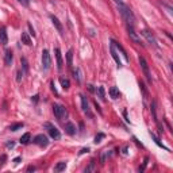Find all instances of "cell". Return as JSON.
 <instances>
[{"mask_svg": "<svg viewBox=\"0 0 173 173\" xmlns=\"http://www.w3.org/2000/svg\"><path fill=\"white\" fill-rule=\"evenodd\" d=\"M0 43L1 45H7L8 43V35H7V29L4 26L0 27Z\"/></svg>", "mask_w": 173, "mask_h": 173, "instance_id": "obj_11", "label": "cell"}, {"mask_svg": "<svg viewBox=\"0 0 173 173\" xmlns=\"http://www.w3.org/2000/svg\"><path fill=\"white\" fill-rule=\"evenodd\" d=\"M19 141H21L22 145H27V143H30V141H31V134H30V132H26V134H23Z\"/></svg>", "mask_w": 173, "mask_h": 173, "instance_id": "obj_18", "label": "cell"}, {"mask_svg": "<svg viewBox=\"0 0 173 173\" xmlns=\"http://www.w3.org/2000/svg\"><path fill=\"white\" fill-rule=\"evenodd\" d=\"M65 131H66V134H69V135H75V134H76V126H75L72 122L65 123Z\"/></svg>", "mask_w": 173, "mask_h": 173, "instance_id": "obj_14", "label": "cell"}, {"mask_svg": "<svg viewBox=\"0 0 173 173\" xmlns=\"http://www.w3.org/2000/svg\"><path fill=\"white\" fill-rule=\"evenodd\" d=\"M150 137H152L153 139H154V142L157 143L158 146H160V148H162V149H165V150H168V148H165V146H164L162 143H161V141H160V138H157L156 135H154V134H153V132H150Z\"/></svg>", "mask_w": 173, "mask_h": 173, "instance_id": "obj_25", "label": "cell"}, {"mask_svg": "<svg viewBox=\"0 0 173 173\" xmlns=\"http://www.w3.org/2000/svg\"><path fill=\"white\" fill-rule=\"evenodd\" d=\"M110 96L112 99H119L120 97V92H119V89H118L116 86H111L110 88Z\"/></svg>", "mask_w": 173, "mask_h": 173, "instance_id": "obj_17", "label": "cell"}, {"mask_svg": "<svg viewBox=\"0 0 173 173\" xmlns=\"http://www.w3.org/2000/svg\"><path fill=\"white\" fill-rule=\"evenodd\" d=\"M33 142L35 143V145H38V146H41V148H46V146L49 145V139H47V137L43 135V134H38V135L34 137Z\"/></svg>", "mask_w": 173, "mask_h": 173, "instance_id": "obj_5", "label": "cell"}, {"mask_svg": "<svg viewBox=\"0 0 173 173\" xmlns=\"http://www.w3.org/2000/svg\"><path fill=\"white\" fill-rule=\"evenodd\" d=\"M139 65H141V68H142L143 75H145V77H146V80H148L149 83H152V75H150V69H149L148 62H146V60H145L143 57H139Z\"/></svg>", "mask_w": 173, "mask_h": 173, "instance_id": "obj_4", "label": "cell"}, {"mask_svg": "<svg viewBox=\"0 0 173 173\" xmlns=\"http://www.w3.org/2000/svg\"><path fill=\"white\" fill-rule=\"evenodd\" d=\"M21 39H22V42H23L25 45H27V46H31V45H33V41H31V38L29 37V34H27V33H22Z\"/></svg>", "mask_w": 173, "mask_h": 173, "instance_id": "obj_16", "label": "cell"}, {"mask_svg": "<svg viewBox=\"0 0 173 173\" xmlns=\"http://www.w3.org/2000/svg\"><path fill=\"white\" fill-rule=\"evenodd\" d=\"M53 112H54V116L58 119V120H62L64 118L68 116V111L66 108L61 104H53Z\"/></svg>", "mask_w": 173, "mask_h": 173, "instance_id": "obj_2", "label": "cell"}, {"mask_svg": "<svg viewBox=\"0 0 173 173\" xmlns=\"http://www.w3.org/2000/svg\"><path fill=\"white\" fill-rule=\"evenodd\" d=\"M21 62H22V68H23V72H25V73H27V72H29V62H27V60H26L25 57H22V58H21Z\"/></svg>", "mask_w": 173, "mask_h": 173, "instance_id": "obj_23", "label": "cell"}, {"mask_svg": "<svg viewBox=\"0 0 173 173\" xmlns=\"http://www.w3.org/2000/svg\"><path fill=\"white\" fill-rule=\"evenodd\" d=\"M27 170H29V172H34V170H35V166H29Z\"/></svg>", "mask_w": 173, "mask_h": 173, "instance_id": "obj_38", "label": "cell"}, {"mask_svg": "<svg viewBox=\"0 0 173 173\" xmlns=\"http://www.w3.org/2000/svg\"><path fill=\"white\" fill-rule=\"evenodd\" d=\"M23 75H25V72H22L21 69H18V72H16V81L21 83V81H22V77H23Z\"/></svg>", "mask_w": 173, "mask_h": 173, "instance_id": "obj_28", "label": "cell"}, {"mask_svg": "<svg viewBox=\"0 0 173 173\" xmlns=\"http://www.w3.org/2000/svg\"><path fill=\"white\" fill-rule=\"evenodd\" d=\"M104 137H106V135H104L103 132H100V134H97L96 137H95V143H100V142H102V139H103Z\"/></svg>", "mask_w": 173, "mask_h": 173, "instance_id": "obj_29", "label": "cell"}, {"mask_svg": "<svg viewBox=\"0 0 173 173\" xmlns=\"http://www.w3.org/2000/svg\"><path fill=\"white\" fill-rule=\"evenodd\" d=\"M60 83H61V86L64 88V89H69L71 83H69V80H68V79H64V77H61V79H60Z\"/></svg>", "mask_w": 173, "mask_h": 173, "instance_id": "obj_21", "label": "cell"}, {"mask_svg": "<svg viewBox=\"0 0 173 173\" xmlns=\"http://www.w3.org/2000/svg\"><path fill=\"white\" fill-rule=\"evenodd\" d=\"M88 88H89V91L93 92V85H88Z\"/></svg>", "mask_w": 173, "mask_h": 173, "instance_id": "obj_39", "label": "cell"}, {"mask_svg": "<svg viewBox=\"0 0 173 173\" xmlns=\"http://www.w3.org/2000/svg\"><path fill=\"white\" fill-rule=\"evenodd\" d=\"M95 168H96V162H95V161L92 160L91 162H89V165H88V166H86V168H85V173L93 172V170H95Z\"/></svg>", "mask_w": 173, "mask_h": 173, "instance_id": "obj_22", "label": "cell"}, {"mask_svg": "<svg viewBox=\"0 0 173 173\" xmlns=\"http://www.w3.org/2000/svg\"><path fill=\"white\" fill-rule=\"evenodd\" d=\"M46 127L49 128V135H50L53 139H60L61 138V134H60V130L57 127H54V126H51L50 123H46L45 124Z\"/></svg>", "mask_w": 173, "mask_h": 173, "instance_id": "obj_8", "label": "cell"}, {"mask_svg": "<svg viewBox=\"0 0 173 173\" xmlns=\"http://www.w3.org/2000/svg\"><path fill=\"white\" fill-rule=\"evenodd\" d=\"M110 51H111V56H112V58H114V61H115V62L118 64V66H122L120 58H119V56H118L116 50H115V46L112 45V42H111V45H110Z\"/></svg>", "mask_w": 173, "mask_h": 173, "instance_id": "obj_12", "label": "cell"}, {"mask_svg": "<svg viewBox=\"0 0 173 173\" xmlns=\"http://www.w3.org/2000/svg\"><path fill=\"white\" fill-rule=\"evenodd\" d=\"M118 8H119V12H120L122 18L126 21L127 26H135V16H134L132 11L128 8L127 5L120 4V5H118Z\"/></svg>", "mask_w": 173, "mask_h": 173, "instance_id": "obj_1", "label": "cell"}, {"mask_svg": "<svg viewBox=\"0 0 173 173\" xmlns=\"http://www.w3.org/2000/svg\"><path fill=\"white\" fill-rule=\"evenodd\" d=\"M50 18H51V22H53V25H54V27H56L57 30H58V31H60V33L62 34V33H64V29H62L61 22L58 21V19H57L56 16H50Z\"/></svg>", "mask_w": 173, "mask_h": 173, "instance_id": "obj_15", "label": "cell"}, {"mask_svg": "<svg viewBox=\"0 0 173 173\" xmlns=\"http://www.w3.org/2000/svg\"><path fill=\"white\" fill-rule=\"evenodd\" d=\"M38 99H39V96H38V95H35V96H33V97H31V100H33L34 103L38 102Z\"/></svg>", "mask_w": 173, "mask_h": 173, "instance_id": "obj_34", "label": "cell"}, {"mask_svg": "<svg viewBox=\"0 0 173 173\" xmlns=\"http://www.w3.org/2000/svg\"><path fill=\"white\" fill-rule=\"evenodd\" d=\"M21 161H22V158H21V157H16V158H14V162H15V164H19V162H21Z\"/></svg>", "mask_w": 173, "mask_h": 173, "instance_id": "obj_36", "label": "cell"}, {"mask_svg": "<svg viewBox=\"0 0 173 173\" xmlns=\"http://www.w3.org/2000/svg\"><path fill=\"white\" fill-rule=\"evenodd\" d=\"M51 66V57L49 50H42V68L43 71H49Z\"/></svg>", "mask_w": 173, "mask_h": 173, "instance_id": "obj_3", "label": "cell"}, {"mask_svg": "<svg viewBox=\"0 0 173 173\" xmlns=\"http://www.w3.org/2000/svg\"><path fill=\"white\" fill-rule=\"evenodd\" d=\"M97 93H99V97L100 99H106V92H104V86H97Z\"/></svg>", "mask_w": 173, "mask_h": 173, "instance_id": "obj_27", "label": "cell"}, {"mask_svg": "<svg viewBox=\"0 0 173 173\" xmlns=\"http://www.w3.org/2000/svg\"><path fill=\"white\" fill-rule=\"evenodd\" d=\"M127 31H128L130 38H131V41L134 42V43H137V45H141V43H142L141 39H139V37H138V34H137V31L134 30V26H127Z\"/></svg>", "mask_w": 173, "mask_h": 173, "instance_id": "obj_7", "label": "cell"}, {"mask_svg": "<svg viewBox=\"0 0 173 173\" xmlns=\"http://www.w3.org/2000/svg\"><path fill=\"white\" fill-rule=\"evenodd\" d=\"M141 34H142V35L146 38V41H148L150 45H153L154 47H157V41H156L154 35H153L150 31H149V30H142V31H141Z\"/></svg>", "mask_w": 173, "mask_h": 173, "instance_id": "obj_9", "label": "cell"}, {"mask_svg": "<svg viewBox=\"0 0 173 173\" xmlns=\"http://www.w3.org/2000/svg\"><path fill=\"white\" fill-rule=\"evenodd\" d=\"M66 60H68V66L72 68V60H73V51L69 50L66 53Z\"/></svg>", "mask_w": 173, "mask_h": 173, "instance_id": "obj_26", "label": "cell"}, {"mask_svg": "<svg viewBox=\"0 0 173 173\" xmlns=\"http://www.w3.org/2000/svg\"><path fill=\"white\" fill-rule=\"evenodd\" d=\"M22 5H25V7H29L30 5V0H18Z\"/></svg>", "mask_w": 173, "mask_h": 173, "instance_id": "obj_32", "label": "cell"}, {"mask_svg": "<svg viewBox=\"0 0 173 173\" xmlns=\"http://www.w3.org/2000/svg\"><path fill=\"white\" fill-rule=\"evenodd\" d=\"M65 168H66V162L61 161V162H58L54 166V172H62V170H65Z\"/></svg>", "mask_w": 173, "mask_h": 173, "instance_id": "obj_20", "label": "cell"}, {"mask_svg": "<svg viewBox=\"0 0 173 173\" xmlns=\"http://www.w3.org/2000/svg\"><path fill=\"white\" fill-rule=\"evenodd\" d=\"M23 126H25L23 123H15V124H11L8 128H10L11 131H18V130H21Z\"/></svg>", "mask_w": 173, "mask_h": 173, "instance_id": "obj_24", "label": "cell"}, {"mask_svg": "<svg viewBox=\"0 0 173 173\" xmlns=\"http://www.w3.org/2000/svg\"><path fill=\"white\" fill-rule=\"evenodd\" d=\"M152 112H153V116H154V120L157 122V115H156V102H152Z\"/></svg>", "mask_w": 173, "mask_h": 173, "instance_id": "obj_31", "label": "cell"}, {"mask_svg": "<svg viewBox=\"0 0 173 173\" xmlns=\"http://www.w3.org/2000/svg\"><path fill=\"white\" fill-rule=\"evenodd\" d=\"M80 97H81V108H83V111H84V114H86L88 118H93V114L91 112V108H89V104H88L86 97L84 95H80Z\"/></svg>", "mask_w": 173, "mask_h": 173, "instance_id": "obj_6", "label": "cell"}, {"mask_svg": "<svg viewBox=\"0 0 173 173\" xmlns=\"http://www.w3.org/2000/svg\"><path fill=\"white\" fill-rule=\"evenodd\" d=\"M89 152V149L86 148V149H81V152H80V154H84V153H88Z\"/></svg>", "mask_w": 173, "mask_h": 173, "instance_id": "obj_37", "label": "cell"}, {"mask_svg": "<svg viewBox=\"0 0 173 173\" xmlns=\"http://www.w3.org/2000/svg\"><path fill=\"white\" fill-rule=\"evenodd\" d=\"M5 146H7V148H11V149H12L14 146H15V143H14V142H7V143H5Z\"/></svg>", "mask_w": 173, "mask_h": 173, "instance_id": "obj_33", "label": "cell"}, {"mask_svg": "<svg viewBox=\"0 0 173 173\" xmlns=\"http://www.w3.org/2000/svg\"><path fill=\"white\" fill-rule=\"evenodd\" d=\"M54 53H56V60H57V69L61 71L62 66H64V61H62V54H61L60 47H56L54 49Z\"/></svg>", "mask_w": 173, "mask_h": 173, "instance_id": "obj_10", "label": "cell"}, {"mask_svg": "<svg viewBox=\"0 0 173 173\" xmlns=\"http://www.w3.org/2000/svg\"><path fill=\"white\" fill-rule=\"evenodd\" d=\"M111 42H112V45L115 46V47H116L118 50H120V51H122V54H123V56H124V58H126V60H127V61H128V56H127V53H126V50H124V49H123V47H122V46H120V45H119L118 42H115V41H114V39H111Z\"/></svg>", "mask_w": 173, "mask_h": 173, "instance_id": "obj_19", "label": "cell"}, {"mask_svg": "<svg viewBox=\"0 0 173 173\" xmlns=\"http://www.w3.org/2000/svg\"><path fill=\"white\" fill-rule=\"evenodd\" d=\"M79 68H76V71H73V77H75V80H76L77 83H80V76H79Z\"/></svg>", "mask_w": 173, "mask_h": 173, "instance_id": "obj_30", "label": "cell"}, {"mask_svg": "<svg viewBox=\"0 0 173 173\" xmlns=\"http://www.w3.org/2000/svg\"><path fill=\"white\" fill-rule=\"evenodd\" d=\"M114 1H115V4H116V5H120V4H124V3H123V0H114Z\"/></svg>", "mask_w": 173, "mask_h": 173, "instance_id": "obj_35", "label": "cell"}, {"mask_svg": "<svg viewBox=\"0 0 173 173\" xmlns=\"http://www.w3.org/2000/svg\"><path fill=\"white\" fill-rule=\"evenodd\" d=\"M12 60H14V54L11 50H5V54H4V64L5 66H10L12 64Z\"/></svg>", "mask_w": 173, "mask_h": 173, "instance_id": "obj_13", "label": "cell"}]
</instances>
